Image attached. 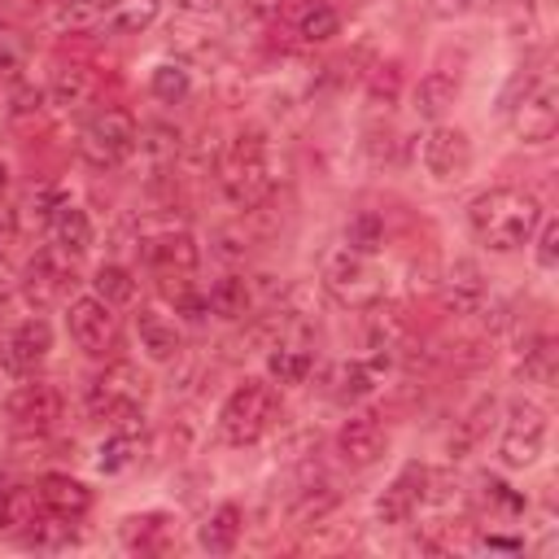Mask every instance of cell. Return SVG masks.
Listing matches in <instances>:
<instances>
[{
  "label": "cell",
  "instance_id": "cell-48",
  "mask_svg": "<svg viewBox=\"0 0 559 559\" xmlns=\"http://www.w3.org/2000/svg\"><path fill=\"white\" fill-rule=\"evenodd\" d=\"M467 4H472V0H432V13H437V17H459Z\"/></svg>",
  "mask_w": 559,
  "mask_h": 559
},
{
  "label": "cell",
  "instance_id": "cell-13",
  "mask_svg": "<svg viewBox=\"0 0 559 559\" xmlns=\"http://www.w3.org/2000/svg\"><path fill=\"white\" fill-rule=\"evenodd\" d=\"M419 502H428V467L406 463V467L384 485V493L376 498V520H380V524H406Z\"/></svg>",
  "mask_w": 559,
  "mask_h": 559
},
{
  "label": "cell",
  "instance_id": "cell-18",
  "mask_svg": "<svg viewBox=\"0 0 559 559\" xmlns=\"http://www.w3.org/2000/svg\"><path fill=\"white\" fill-rule=\"evenodd\" d=\"M135 336H140V349H144L153 362H170V358H179V349H183L179 328H175L166 314H157V310H140V314H135Z\"/></svg>",
  "mask_w": 559,
  "mask_h": 559
},
{
  "label": "cell",
  "instance_id": "cell-11",
  "mask_svg": "<svg viewBox=\"0 0 559 559\" xmlns=\"http://www.w3.org/2000/svg\"><path fill=\"white\" fill-rule=\"evenodd\" d=\"M424 170L441 183H459L467 170H472V140L459 131V127H445L437 122L428 135H424Z\"/></svg>",
  "mask_w": 559,
  "mask_h": 559
},
{
  "label": "cell",
  "instance_id": "cell-1",
  "mask_svg": "<svg viewBox=\"0 0 559 559\" xmlns=\"http://www.w3.org/2000/svg\"><path fill=\"white\" fill-rule=\"evenodd\" d=\"M467 223L476 231L480 245H489L493 253H511V249H524L542 223V201L524 188H485L472 197L467 205Z\"/></svg>",
  "mask_w": 559,
  "mask_h": 559
},
{
  "label": "cell",
  "instance_id": "cell-25",
  "mask_svg": "<svg viewBox=\"0 0 559 559\" xmlns=\"http://www.w3.org/2000/svg\"><path fill=\"white\" fill-rule=\"evenodd\" d=\"M140 454H144V437H140V428H114V432L105 437V445H100L96 467L114 476V472H127L131 463H140Z\"/></svg>",
  "mask_w": 559,
  "mask_h": 559
},
{
  "label": "cell",
  "instance_id": "cell-28",
  "mask_svg": "<svg viewBox=\"0 0 559 559\" xmlns=\"http://www.w3.org/2000/svg\"><path fill=\"white\" fill-rule=\"evenodd\" d=\"M92 74L83 70V66H61L57 74H52V83H48V100L52 105H61V109H79V105H87V96H92Z\"/></svg>",
  "mask_w": 559,
  "mask_h": 559
},
{
  "label": "cell",
  "instance_id": "cell-3",
  "mask_svg": "<svg viewBox=\"0 0 559 559\" xmlns=\"http://www.w3.org/2000/svg\"><path fill=\"white\" fill-rule=\"evenodd\" d=\"M280 415V393L266 380H240L223 411H218V432L227 445H253Z\"/></svg>",
  "mask_w": 559,
  "mask_h": 559
},
{
  "label": "cell",
  "instance_id": "cell-36",
  "mask_svg": "<svg viewBox=\"0 0 559 559\" xmlns=\"http://www.w3.org/2000/svg\"><path fill=\"white\" fill-rule=\"evenodd\" d=\"M100 22V0H52L57 31H87Z\"/></svg>",
  "mask_w": 559,
  "mask_h": 559
},
{
  "label": "cell",
  "instance_id": "cell-5",
  "mask_svg": "<svg viewBox=\"0 0 559 559\" xmlns=\"http://www.w3.org/2000/svg\"><path fill=\"white\" fill-rule=\"evenodd\" d=\"M144 376L131 362H109L105 376L92 380L87 389V415L105 419L114 428H140V402H144Z\"/></svg>",
  "mask_w": 559,
  "mask_h": 559
},
{
  "label": "cell",
  "instance_id": "cell-12",
  "mask_svg": "<svg viewBox=\"0 0 559 559\" xmlns=\"http://www.w3.org/2000/svg\"><path fill=\"white\" fill-rule=\"evenodd\" d=\"M4 415L13 419L17 432H48L61 419V393L52 384H17L4 397Z\"/></svg>",
  "mask_w": 559,
  "mask_h": 559
},
{
  "label": "cell",
  "instance_id": "cell-52",
  "mask_svg": "<svg viewBox=\"0 0 559 559\" xmlns=\"http://www.w3.org/2000/svg\"><path fill=\"white\" fill-rule=\"evenodd\" d=\"M507 4H524V9H533V4H537V0H507Z\"/></svg>",
  "mask_w": 559,
  "mask_h": 559
},
{
  "label": "cell",
  "instance_id": "cell-27",
  "mask_svg": "<svg viewBox=\"0 0 559 559\" xmlns=\"http://www.w3.org/2000/svg\"><path fill=\"white\" fill-rule=\"evenodd\" d=\"M205 301H210V310H214L218 319H245V314L253 310V288H249V280L227 275V280H218V284L205 293Z\"/></svg>",
  "mask_w": 559,
  "mask_h": 559
},
{
  "label": "cell",
  "instance_id": "cell-51",
  "mask_svg": "<svg viewBox=\"0 0 559 559\" xmlns=\"http://www.w3.org/2000/svg\"><path fill=\"white\" fill-rule=\"evenodd\" d=\"M4 183H9V166L0 162V192H4Z\"/></svg>",
  "mask_w": 559,
  "mask_h": 559
},
{
  "label": "cell",
  "instance_id": "cell-33",
  "mask_svg": "<svg viewBox=\"0 0 559 559\" xmlns=\"http://www.w3.org/2000/svg\"><path fill=\"white\" fill-rule=\"evenodd\" d=\"M148 92H153L162 105L183 100V96L192 92V74H188V66H183V61H162V66L148 74Z\"/></svg>",
  "mask_w": 559,
  "mask_h": 559
},
{
  "label": "cell",
  "instance_id": "cell-46",
  "mask_svg": "<svg viewBox=\"0 0 559 559\" xmlns=\"http://www.w3.org/2000/svg\"><path fill=\"white\" fill-rule=\"evenodd\" d=\"M9 105H13V114H35V109L44 105V92H39V87H31V83H13Z\"/></svg>",
  "mask_w": 559,
  "mask_h": 559
},
{
  "label": "cell",
  "instance_id": "cell-22",
  "mask_svg": "<svg viewBox=\"0 0 559 559\" xmlns=\"http://www.w3.org/2000/svg\"><path fill=\"white\" fill-rule=\"evenodd\" d=\"M162 0H100V22L122 31V35H140L144 26L157 22Z\"/></svg>",
  "mask_w": 559,
  "mask_h": 559
},
{
  "label": "cell",
  "instance_id": "cell-32",
  "mask_svg": "<svg viewBox=\"0 0 559 559\" xmlns=\"http://www.w3.org/2000/svg\"><path fill=\"white\" fill-rule=\"evenodd\" d=\"M127 550H162L166 546V515H127L118 528Z\"/></svg>",
  "mask_w": 559,
  "mask_h": 559
},
{
  "label": "cell",
  "instance_id": "cell-10",
  "mask_svg": "<svg viewBox=\"0 0 559 559\" xmlns=\"http://www.w3.org/2000/svg\"><path fill=\"white\" fill-rule=\"evenodd\" d=\"M70 262H74V258L61 253L57 245H52V249H39V253L31 258V266L22 271V293H26V301H31L35 310H44V306H52V301L66 297V288L74 284V266H70Z\"/></svg>",
  "mask_w": 559,
  "mask_h": 559
},
{
  "label": "cell",
  "instance_id": "cell-50",
  "mask_svg": "<svg viewBox=\"0 0 559 559\" xmlns=\"http://www.w3.org/2000/svg\"><path fill=\"white\" fill-rule=\"evenodd\" d=\"M17 227V210H9V205H0V236H9Z\"/></svg>",
  "mask_w": 559,
  "mask_h": 559
},
{
  "label": "cell",
  "instance_id": "cell-38",
  "mask_svg": "<svg viewBox=\"0 0 559 559\" xmlns=\"http://www.w3.org/2000/svg\"><path fill=\"white\" fill-rule=\"evenodd\" d=\"M297 31H301L306 44H328L332 35H341V13H336L332 4H310V9L301 13Z\"/></svg>",
  "mask_w": 559,
  "mask_h": 559
},
{
  "label": "cell",
  "instance_id": "cell-24",
  "mask_svg": "<svg viewBox=\"0 0 559 559\" xmlns=\"http://www.w3.org/2000/svg\"><path fill=\"white\" fill-rule=\"evenodd\" d=\"M266 371L280 384H306V376L314 371V354L306 345H297V341H280L266 354Z\"/></svg>",
  "mask_w": 559,
  "mask_h": 559
},
{
  "label": "cell",
  "instance_id": "cell-42",
  "mask_svg": "<svg viewBox=\"0 0 559 559\" xmlns=\"http://www.w3.org/2000/svg\"><path fill=\"white\" fill-rule=\"evenodd\" d=\"M61 201H66V197H61L57 188H39V192L26 201V218H31V227H35V231H39V227H48Z\"/></svg>",
  "mask_w": 559,
  "mask_h": 559
},
{
  "label": "cell",
  "instance_id": "cell-34",
  "mask_svg": "<svg viewBox=\"0 0 559 559\" xmlns=\"http://www.w3.org/2000/svg\"><path fill=\"white\" fill-rule=\"evenodd\" d=\"M96 297L100 301H109V306H127V301H135V275L127 271V266H118V262H105V266H96Z\"/></svg>",
  "mask_w": 559,
  "mask_h": 559
},
{
  "label": "cell",
  "instance_id": "cell-31",
  "mask_svg": "<svg viewBox=\"0 0 559 559\" xmlns=\"http://www.w3.org/2000/svg\"><path fill=\"white\" fill-rule=\"evenodd\" d=\"M376 389V367L371 362H336L332 371V397L336 402H362Z\"/></svg>",
  "mask_w": 559,
  "mask_h": 559
},
{
  "label": "cell",
  "instance_id": "cell-41",
  "mask_svg": "<svg viewBox=\"0 0 559 559\" xmlns=\"http://www.w3.org/2000/svg\"><path fill=\"white\" fill-rule=\"evenodd\" d=\"M480 502H485V507H502V511H511V515L524 511V498H520L511 485H502L498 476H485V480H480Z\"/></svg>",
  "mask_w": 559,
  "mask_h": 559
},
{
  "label": "cell",
  "instance_id": "cell-8",
  "mask_svg": "<svg viewBox=\"0 0 559 559\" xmlns=\"http://www.w3.org/2000/svg\"><path fill=\"white\" fill-rule=\"evenodd\" d=\"M511 127L524 144H546L559 127V87L550 74L524 83V96L511 105Z\"/></svg>",
  "mask_w": 559,
  "mask_h": 559
},
{
  "label": "cell",
  "instance_id": "cell-9",
  "mask_svg": "<svg viewBox=\"0 0 559 559\" xmlns=\"http://www.w3.org/2000/svg\"><path fill=\"white\" fill-rule=\"evenodd\" d=\"M66 328L74 336V345L92 358H105L118 341V314L109 301H100L96 293L92 297H74L70 310H66Z\"/></svg>",
  "mask_w": 559,
  "mask_h": 559
},
{
  "label": "cell",
  "instance_id": "cell-7",
  "mask_svg": "<svg viewBox=\"0 0 559 559\" xmlns=\"http://www.w3.org/2000/svg\"><path fill=\"white\" fill-rule=\"evenodd\" d=\"M546 411L528 397H515L507 406V424H502V437H498V459L502 467H533L537 454L546 450Z\"/></svg>",
  "mask_w": 559,
  "mask_h": 559
},
{
  "label": "cell",
  "instance_id": "cell-19",
  "mask_svg": "<svg viewBox=\"0 0 559 559\" xmlns=\"http://www.w3.org/2000/svg\"><path fill=\"white\" fill-rule=\"evenodd\" d=\"M39 502H44V511H52V515H61V520H79V515L92 507V493H87L74 476L52 472V476L39 480Z\"/></svg>",
  "mask_w": 559,
  "mask_h": 559
},
{
  "label": "cell",
  "instance_id": "cell-30",
  "mask_svg": "<svg viewBox=\"0 0 559 559\" xmlns=\"http://www.w3.org/2000/svg\"><path fill=\"white\" fill-rule=\"evenodd\" d=\"M39 489L31 485H13V489H0V533L9 528H26L35 515H39Z\"/></svg>",
  "mask_w": 559,
  "mask_h": 559
},
{
  "label": "cell",
  "instance_id": "cell-4",
  "mask_svg": "<svg viewBox=\"0 0 559 559\" xmlns=\"http://www.w3.org/2000/svg\"><path fill=\"white\" fill-rule=\"evenodd\" d=\"M323 288L349 310H371L384 301V275L376 271L371 253H358L345 245L323 258Z\"/></svg>",
  "mask_w": 559,
  "mask_h": 559
},
{
  "label": "cell",
  "instance_id": "cell-44",
  "mask_svg": "<svg viewBox=\"0 0 559 559\" xmlns=\"http://www.w3.org/2000/svg\"><path fill=\"white\" fill-rule=\"evenodd\" d=\"M397 83H402V74H397V66H380L376 70V79H371V100L380 105V96H384V109L397 100Z\"/></svg>",
  "mask_w": 559,
  "mask_h": 559
},
{
  "label": "cell",
  "instance_id": "cell-40",
  "mask_svg": "<svg viewBox=\"0 0 559 559\" xmlns=\"http://www.w3.org/2000/svg\"><path fill=\"white\" fill-rule=\"evenodd\" d=\"M384 245V227L376 214H358L349 227H345V249H358V253H376Z\"/></svg>",
  "mask_w": 559,
  "mask_h": 559
},
{
  "label": "cell",
  "instance_id": "cell-26",
  "mask_svg": "<svg viewBox=\"0 0 559 559\" xmlns=\"http://www.w3.org/2000/svg\"><path fill=\"white\" fill-rule=\"evenodd\" d=\"M135 148L148 157L153 175H162V170H170V166H175V157H179V148H183V144H179V131H175V127L153 122V127H144V131H140Z\"/></svg>",
  "mask_w": 559,
  "mask_h": 559
},
{
  "label": "cell",
  "instance_id": "cell-29",
  "mask_svg": "<svg viewBox=\"0 0 559 559\" xmlns=\"http://www.w3.org/2000/svg\"><path fill=\"white\" fill-rule=\"evenodd\" d=\"M489 419H493V397H476V402H472V411H467V415L454 424V432H450V454H454V459H463L472 445H480V437H485Z\"/></svg>",
  "mask_w": 559,
  "mask_h": 559
},
{
  "label": "cell",
  "instance_id": "cell-2",
  "mask_svg": "<svg viewBox=\"0 0 559 559\" xmlns=\"http://www.w3.org/2000/svg\"><path fill=\"white\" fill-rule=\"evenodd\" d=\"M218 183H223V197L236 205V210H258L271 188H275V175H271V144L258 127L240 131L223 153H218Z\"/></svg>",
  "mask_w": 559,
  "mask_h": 559
},
{
  "label": "cell",
  "instance_id": "cell-6",
  "mask_svg": "<svg viewBox=\"0 0 559 559\" xmlns=\"http://www.w3.org/2000/svg\"><path fill=\"white\" fill-rule=\"evenodd\" d=\"M135 140H140V127L127 109L109 105V109H96L83 131H79V157L96 170H114L122 166L131 153H135Z\"/></svg>",
  "mask_w": 559,
  "mask_h": 559
},
{
  "label": "cell",
  "instance_id": "cell-45",
  "mask_svg": "<svg viewBox=\"0 0 559 559\" xmlns=\"http://www.w3.org/2000/svg\"><path fill=\"white\" fill-rule=\"evenodd\" d=\"M275 13H280V0H236V17H240V22L262 26V22H271Z\"/></svg>",
  "mask_w": 559,
  "mask_h": 559
},
{
  "label": "cell",
  "instance_id": "cell-21",
  "mask_svg": "<svg viewBox=\"0 0 559 559\" xmlns=\"http://www.w3.org/2000/svg\"><path fill=\"white\" fill-rule=\"evenodd\" d=\"M48 231H52V245H57L61 253H70V258H79V253L92 249V223H87V214H83L79 205H70V201L57 205Z\"/></svg>",
  "mask_w": 559,
  "mask_h": 559
},
{
  "label": "cell",
  "instance_id": "cell-20",
  "mask_svg": "<svg viewBox=\"0 0 559 559\" xmlns=\"http://www.w3.org/2000/svg\"><path fill=\"white\" fill-rule=\"evenodd\" d=\"M240 528H245V515L236 502H223L218 511L205 515V524L197 528V546L210 550V555H231L236 542H240Z\"/></svg>",
  "mask_w": 559,
  "mask_h": 559
},
{
  "label": "cell",
  "instance_id": "cell-39",
  "mask_svg": "<svg viewBox=\"0 0 559 559\" xmlns=\"http://www.w3.org/2000/svg\"><path fill=\"white\" fill-rule=\"evenodd\" d=\"M336 507V493H332V485H319V489H306L297 502H293V524H314V520H323L328 511Z\"/></svg>",
  "mask_w": 559,
  "mask_h": 559
},
{
  "label": "cell",
  "instance_id": "cell-43",
  "mask_svg": "<svg viewBox=\"0 0 559 559\" xmlns=\"http://www.w3.org/2000/svg\"><path fill=\"white\" fill-rule=\"evenodd\" d=\"M555 262H559V223L542 214V223H537V266L555 271Z\"/></svg>",
  "mask_w": 559,
  "mask_h": 559
},
{
  "label": "cell",
  "instance_id": "cell-37",
  "mask_svg": "<svg viewBox=\"0 0 559 559\" xmlns=\"http://www.w3.org/2000/svg\"><path fill=\"white\" fill-rule=\"evenodd\" d=\"M31 57V39L22 26L13 22H0V79H13Z\"/></svg>",
  "mask_w": 559,
  "mask_h": 559
},
{
  "label": "cell",
  "instance_id": "cell-35",
  "mask_svg": "<svg viewBox=\"0 0 559 559\" xmlns=\"http://www.w3.org/2000/svg\"><path fill=\"white\" fill-rule=\"evenodd\" d=\"M520 376L533 380V384H555V341L550 336H537L528 349H524V362H520Z\"/></svg>",
  "mask_w": 559,
  "mask_h": 559
},
{
  "label": "cell",
  "instance_id": "cell-14",
  "mask_svg": "<svg viewBox=\"0 0 559 559\" xmlns=\"http://www.w3.org/2000/svg\"><path fill=\"white\" fill-rule=\"evenodd\" d=\"M48 349H52V328H48V319L31 314V319H22V323L13 328V336L4 341L0 362H4V371L26 376V371H35V367L48 358Z\"/></svg>",
  "mask_w": 559,
  "mask_h": 559
},
{
  "label": "cell",
  "instance_id": "cell-16",
  "mask_svg": "<svg viewBox=\"0 0 559 559\" xmlns=\"http://www.w3.org/2000/svg\"><path fill=\"white\" fill-rule=\"evenodd\" d=\"M140 258L162 275V271H197L201 262V249L197 240L183 231V227H166V231H153L140 240Z\"/></svg>",
  "mask_w": 559,
  "mask_h": 559
},
{
  "label": "cell",
  "instance_id": "cell-17",
  "mask_svg": "<svg viewBox=\"0 0 559 559\" xmlns=\"http://www.w3.org/2000/svg\"><path fill=\"white\" fill-rule=\"evenodd\" d=\"M485 275L472 258H454L445 266V280H441V301L454 310V314H476L485 306Z\"/></svg>",
  "mask_w": 559,
  "mask_h": 559
},
{
  "label": "cell",
  "instance_id": "cell-47",
  "mask_svg": "<svg viewBox=\"0 0 559 559\" xmlns=\"http://www.w3.org/2000/svg\"><path fill=\"white\" fill-rule=\"evenodd\" d=\"M175 9H183V13H192V17H210V13L223 9V0H175Z\"/></svg>",
  "mask_w": 559,
  "mask_h": 559
},
{
  "label": "cell",
  "instance_id": "cell-23",
  "mask_svg": "<svg viewBox=\"0 0 559 559\" xmlns=\"http://www.w3.org/2000/svg\"><path fill=\"white\" fill-rule=\"evenodd\" d=\"M454 100H459V79L445 70H428L415 87V114L419 118H441Z\"/></svg>",
  "mask_w": 559,
  "mask_h": 559
},
{
  "label": "cell",
  "instance_id": "cell-49",
  "mask_svg": "<svg viewBox=\"0 0 559 559\" xmlns=\"http://www.w3.org/2000/svg\"><path fill=\"white\" fill-rule=\"evenodd\" d=\"M13 284H17V271H13V262H9L4 253H0V297H4V293H9Z\"/></svg>",
  "mask_w": 559,
  "mask_h": 559
},
{
  "label": "cell",
  "instance_id": "cell-15",
  "mask_svg": "<svg viewBox=\"0 0 559 559\" xmlns=\"http://www.w3.org/2000/svg\"><path fill=\"white\" fill-rule=\"evenodd\" d=\"M336 450H341V459H345L349 467H371V463L384 459V450H389V432H384V424H380L376 415H354V419L341 424V432H336Z\"/></svg>",
  "mask_w": 559,
  "mask_h": 559
}]
</instances>
